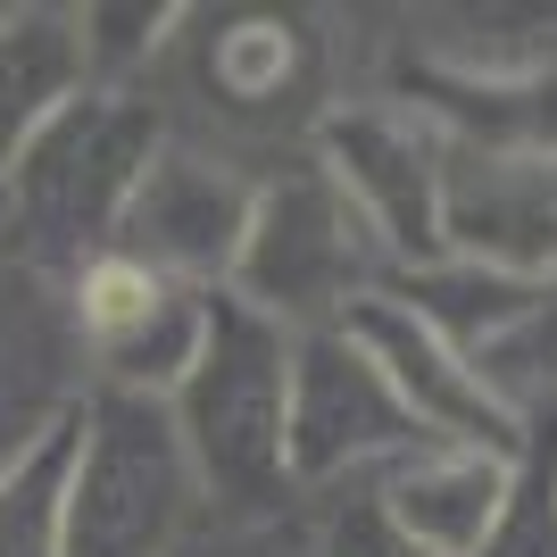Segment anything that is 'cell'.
<instances>
[{"instance_id":"obj_6","label":"cell","mask_w":557,"mask_h":557,"mask_svg":"<svg viewBox=\"0 0 557 557\" xmlns=\"http://www.w3.org/2000/svg\"><path fill=\"white\" fill-rule=\"evenodd\" d=\"M424 433L392 399L383 367L349 342V325L292 333V399H283V466L292 491H358L392 458H408Z\"/></svg>"},{"instance_id":"obj_19","label":"cell","mask_w":557,"mask_h":557,"mask_svg":"<svg viewBox=\"0 0 557 557\" xmlns=\"http://www.w3.org/2000/svg\"><path fill=\"white\" fill-rule=\"evenodd\" d=\"M317 557H424V549H408V541L383 524L374 491L358 483V491H342V499L325 508V524H317Z\"/></svg>"},{"instance_id":"obj_2","label":"cell","mask_w":557,"mask_h":557,"mask_svg":"<svg viewBox=\"0 0 557 557\" xmlns=\"http://www.w3.org/2000/svg\"><path fill=\"white\" fill-rule=\"evenodd\" d=\"M283 399H292V333L216 292L209 342L166 399L175 442L216 516H275L283 499H300L283 466Z\"/></svg>"},{"instance_id":"obj_10","label":"cell","mask_w":557,"mask_h":557,"mask_svg":"<svg viewBox=\"0 0 557 557\" xmlns=\"http://www.w3.org/2000/svg\"><path fill=\"white\" fill-rule=\"evenodd\" d=\"M92 374L67 317V283L0 250V474L59 433L84 408Z\"/></svg>"},{"instance_id":"obj_14","label":"cell","mask_w":557,"mask_h":557,"mask_svg":"<svg viewBox=\"0 0 557 557\" xmlns=\"http://www.w3.org/2000/svg\"><path fill=\"white\" fill-rule=\"evenodd\" d=\"M383 300H399L424 333H442L449 349L483 358V349L533 308V283L491 275V267H466V258H424V267H399V275L383 283Z\"/></svg>"},{"instance_id":"obj_18","label":"cell","mask_w":557,"mask_h":557,"mask_svg":"<svg viewBox=\"0 0 557 557\" xmlns=\"http://www.w3.org/2000/svg\"><path fill=\"white\" fill-rule=\"evenodd\" d=\"M200 42H209V75L233 109H267L300 75V25H283V17H225Z\"/></svg>"},{"instance_id":"obj_16","label":"cell","mask_w":557,"mask_h":557,"mask_svg":"<svg viewBox=\"0 0 557 557\" xmlns=\"http://www.w3.org/2000/svg\"><path fill=\"white\" fill-rule=\"evenodd\" d=\"M474 557H557V417H524L508 458V499Z\"/></svg>"},{"instance_id":"obj_1","label":"cell","mask_w":557,"mask_h":557,"mask_svg":"<svg viewBox=\"0 0 557 557\" xmlns=\"http://www.w3.org/2000/svg\"><path fill=\"white\" fill-rule=\"evenodd\" d=\"M159 150H166L159 100L116 92V84H92L84 100H67L9 159V250L59 283L75 267H92L100 250H116V225H125Z\"/></svg>"},{"instance_id":"obj_12","label":"cell","mask_w":557,"mask_h":557,"mask_svg":"<svg viewBox=\"0 0 557 557\" xmlns=\"http://www.w3.org/2000/svg\"><path fill=\"white\" fill-rule=\"evenodd\" d=\"M508 458L516 449H466V442H417L374 474V508L408 549L424 557H474L499 524L508 499Z\"/></svg>"},{"instance_id":"obj_4","label":"cell","mask_w":557,"mask_h":557,"mask_svg":"<svg viewBox=\"0 0 557 557\" xmlns=\"http://www.w3.org/2000/svg\"><path fill=\"white\" fill-rule=\"evenodd\" d=\"M200 508L209 499L166 399L84 392L67 449V557H175Z\"/></svg>"},{"instance_id":"obj_13","label":"cell","mask_w":557,"mask_h":557,"mask_svg":"<svg viewBox=\"0 0 557 557\" xmlns=\"http://www.w3.org/2000/svg\"><path fill=\"white\" fill-rule=\"evenodd\" d=\"M84 92H92L84 9H0V175Z\"/></svg>"},{"instance_id":"obj_5","label":"cell","mask_w":557,"mask_h":557,"mask_svg":"<svg viewBox=\"0 0 557 557\" xmlns=\"http://www.w3.org/2000/svg\"><path fill=\"white\" fill-rule=\"evenodd\" d=\"M308 159L325 166L333 191L358 209L374 250L392 258V275L442 258V159H449V141L417 100H349V109H325Z\"/></svg>"},{"instance_id":"obj_3","label":"cell","mask_w":557,"mask_h":557,"mask_svg":"<svg viewBox=\"0 0 557 557\" xmlns=\"http://www.w3.org/2000/svg\"><path fill=\"white\" fill-rule=\"evenodd\" d=\"M383 283H392V258L374 250V233L358 225V209L333 191L317 159L258 175L250 233H242V258L225 275L242 308H258L283 333H325L349 308H367Z\"/></svg>"},{"instance_id":"obj_20","label":"cell","mask_w":557,"mask_h":557,"mask_svg":"<svg viewBox=\"0 0 557 557\" xmlns=\"http://www.w3.org/2000/svg\"><path fill=\"white\" fill-rule=\"evenodd\" d=\"M0 250H9V175H0Z\"/></svg>"},{"instance_id":"obj_15","label":"cell","mask_w":557,"mask_h":557,"mask_svg":"<svg viewBox=\"0 0 557 557\" xmlns=\"http://www.w3.org/2000/svg\"><path fill=\"white\" fill-rule=\"evenodd\" d=\"M67 449L75 417L0 474V557H67Z\"/></svg>"},{"instance_id":"obj_17","label":"cell","mask_w":557,"mask_h":557,"mask_svg":"<svg viewBox=\"0 0 557 557\" xmlns=\"http://www.w3.org/2000/svg\"><path fill=\"white\" fill-rule=\"evenodd\" d=\"M474 367H483V383L499 392V408H508L516 424L557 417V275L533 283V308H524Z\"/></svg>"},{"instance_id":"obj_9","label":"cell","mask_w":557,"mask_h":557,"mask_svg":"<svg viewBox=\"0 0 557 557\" xmlns=\"http://www.w3.org/2000/svg\"><path fill=\"white\" fill-rule=\"evenodd\" d=\"M442 258L516 283L557 275V150H458L442 159Z\"/></svg>"},{"instance_id":"obj_8","label":"cell","mask_w":557,"mask_h":557,"mask_svg":"<svg viewBox=\"0 0 557 557\" xmlns=\"http://www.w3.org/2000/svg\"><path fill=\"white\" fill-rule=\"evenodd\" d=\"M250 200H258V175H242L216 150L166 141L150 159V175H141L125 225H116V250L166 283L225 292L233 258H242V233H250Z\"/></svg>"},{"instance_id":"obj_7","label":"cell","mask_w":557,"mask_h":557,"mask_svg":"<svg viewBox=\"0 0 557 557\" xmlns=\"http://www.w3.org/2000/svg\"><path fill=\"white\" fill-rule=\"evenodd\" d=\"M209 300L191 283H166L134 267L125 250H100L92 267L67 275V317L84 342V374L92 392H134V399H175L191 374L200 342H209Z\"/></svg>"},{"instance_id":"obj_11","label":"cell","mask_w":557,"mask_h":557,"mask_svg":"<svg viewBox=\"0 0 557 557\" xmlns=\"http://www.w3.org/2000/svg\"><path fill=\"white\" fill-rule=\"evenodd\" d=\"M342 325H349V342L383 367L392 399L408 408V424H417L424 442H466V449H516L524 442V424L499 408V392L483 383V367H474L466 349H449L442 333H424L399 300L374 292L367 308H349Z\"/></svg>"}]
</instances>
